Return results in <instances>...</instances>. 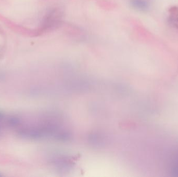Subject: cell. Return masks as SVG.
<instances>
[{"instance_id":"1","label":"cell","mask_w":178,"mask_h":177,"mask_svg":"<svg viewBox=\"0 0 178 177\" xmlns=\"http://www.w3.org/2000/svg\"><path fill=\"white\" fill-rule=\"evenodd\" d=\"M130 4L133 8L140 11H147L150 8L149 0H130Z\"/></svg>"}]
</instances>
